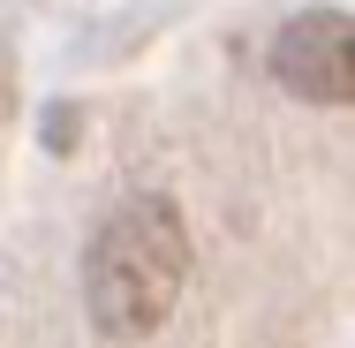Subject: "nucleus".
Here are the masks:
<instances>
[{
  "label": "nucleus",
  "mask_w": 355,
  "mask_h": 348,
  "mask_svg": "<svg viewBox=\"0 0 355 348\" xmlns=\"http://www.w3.org/2000/svg\"><path fill=\"white\" fill-rule=\"evenodd\" d=\"M189 288V219L174 197H121L83 242V318L98 341H151Z\"/></svg>",
  "instance_id": "obj_1"
},
{
  "label": "nucleus",
  "mask_w": 355,
  "mask_h": 348,
  "mask_svg": "<svg viewBox=\"0 0 355 348\" xmlns=\"http://www.w3.org/2000/svg\"><path fill=\"white\" fill-rule=\"evenodd\" d=\"M272 83L302 106H348L355 99V23L348 8H302L272 38Z\"/></svg>",
  "instance_id": "obj_2"
}]
</instances>
